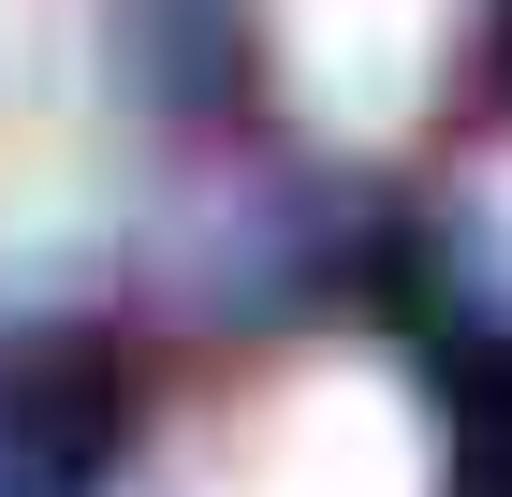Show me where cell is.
Here are the masks:
<instances>
[{"label":"cell","mask_w":512,"mask_h":497,"mask_svg":"<svg viewBox=\"0 0 512 497\" xmlns=\"http://www.w3.org/2000/svg\"><path fill=\"white\" fill-rule=\"evenodd\" d=\"M293 497H410V439L381 395H322L293 424Z\"/></svg>","instance_id":"1"}]
</instances>
